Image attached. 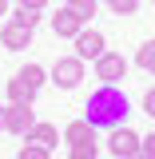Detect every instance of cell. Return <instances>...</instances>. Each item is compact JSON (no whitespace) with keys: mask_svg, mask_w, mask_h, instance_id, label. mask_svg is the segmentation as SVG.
<instances>
[{"mask_svg":"<svg viewBox=\"0 0 155 159\" xmlns=\"http://www.w3.org/2000/svg\"><path fill=\"white\" fill-rule=\"evenodd\" d=\"M127 116H131V103H127V96L119 92L116 84H99L96 92L88 96V103H84V119H88L96 131H99V127H103V131L123 127Z\"/></svg>","mask_w":155,"mask_h":159,"instance_id":"cell-1","label":"cell"},{"mask_svg":"<svg viewBox=\"0 0 155 159\" xmlns=\"http://www.w3.org/2000/svg\"><path fill=\"white\" fill-rule=\"evenodd\" d=\"M52 84H56L60 92H72L84 84V60L80 56H60L52 64Z\"/></svg>","mask_w":155,"mask_h":159,"instance_id":"cell-2","label":"cell"},{"mask_svg":"<svg viewBox=\"0 0 155 159\" xmlns=\"http://www.w3.org/2000/svg\"><path fill=\"white\" fill-rule=\"evenodd\" d=\"M139 139H143V135L131 131L127 123H123V127H112V131H107V151H112L116 159H127V155L139 151Z\"/></svg>","mask_w":155,"mask_h":159,"instance_id":"cell-3","label":"cell"},{"mask_svg":"<svg viewBox=\"0 0 155 159\" xmlns=\"http://www.w3.org/2000/svg\"><path fill=\"white\" fill-rule=\"evenodd\" d=\"M32 127H36V111H32L28 103H8V107H4V131L28 135Z\"/></svg>","mask_w":155,"mask_h":159,"instance_id":"cell-4","label":"cell"},{"mask_svg":"<svg viewBox=\"0 0 155 159\" xmlns=\"http://www.w3.org/2000/svg\"><path fill=\"white\" fill-rule=\"evenodd\" d=\"M103 52H107V40H103V32H99V28H84V32L76 36V56L84 60V64H88V60L96 64Z\"/></svg>","mask_w":155,"mask_h":159,"instance_id":"cell-5","label":"cell"},{"mask_svg":"<svg viewBox=\"0 0 155 159\" xmlns=\"http://www.w3.org/2000/svg\"><path fill=\"white\" fill-rule=\"evenodd\" d=\"M96 80L99 84H119V80H127V60L119 56V52H103L96 60Z\"/></svg>","mask_w":155,"mask_h":159,"instance_id":"cell-6","label":"cell"},{"mask_svg":"<svg viewBox=\"0 0 155 159\" xmlns=\"http://www.w3.org/2000/svg\"><path fill=\"white\" fill-rule=\"evenodd\" d=\"M84 28H88V24H84V20H80L76 12L68 8V4H64V8L56 12V16H52V32H56L60 40H76L80 32H84Z\"/></svg>","mask_w":155,"mask_h":159,"instance_id":"cell-7","label":"cell"},{"mask_svg":"<svg viewBox=\"0 0 155 159\" xmlns=\"http://www.w3.org/2000/svg\"><path fill=\"white\" fill-rule=\"evenodd\" d=\"M0 44L8 48V52H24V48H32V28H20V24H4L0 28Z\"/></svg>","mask_w":155,"mask_h":159,"instance_id":"cell-8","label":"cell"},{"mask_svg":"<svg viewBox=\"0 0 155 159\" xmlns=\"http://www.w3.org/2000/svg\"><path fill=\"white\" fill-rule=\"evenodd\" d=\"M64 143H68V147H92V143H96V127H92L88 119H72V123L64 127Z\"/></svg>","mask_w":155,"mask_h":159,"instance_id":"cell-9","label":"cell"},{"mask_svg":"<svg viewBox=\"0 0 155 159\" xmlns=\"http://www.w3.org/2000/svg\"><path fill=\"white\" fill-rule=\"evenodd\" d=\"M24 139H28V143H36V147H48V151H52V147L60 143V131H56V123H36Z\"/></svg>","mask_w":155,"mask_h":159,"instance_id":"cell-10","label":"cell"},{"mask_svg":"<svg viewBox=\"0 0 155 159\" xmlns=\"http://www.w3.org/2000/svg\"><path fill=\"white\" fill-rule=\"evenodd\" d=\"M8 103H28V107H32V103H36V88H28L20 76L8 80Z\"/></svg>","mask_w":155,"mask_h":159,"instance_id":"cell-11","label":"cell"},{"mask_svg":"<svg viewBox=\"0 0 155 159\" xmlns=\"http://www.w3.org/2000/svg\"><path fill=\"white\" fill-rule=\"evenodd\" d=\"M16 76L24 80V84H28V88H36V92H40V88H44V80H48V72H44V68H40V64H24V68H20Z\"/></svg>","mask_w":155,"mask_h":159,"instance_id":"cell-12","label":"cell"},{"mask_svg":"<svg viewBox=\"0 0 155 159\" xmlns=\"http://www.w3.org/2000/svg\"><path fill=\"white\" fill-rule=\"evenodd\" d=\"M135 64L147 72V76H155V40H147V44H139V52H135Z\"/></svg>","mask_w":155,"mask_h":159,"instance_id":"cell-13","label":"cell"},{"mask_svg":"<svg viewBox=\"0 0 155 159\" xmlns=\"http://www.w3.org/2000/svg\"><path fill=\"white\" fill-rule=\"evenodd\" d=\"M68 8H72V12H76L84 24H88V20L99 12V0H68Z\"/></svg>","mask_w":155,"mask_h":159,"instance_id":"cell-14","label":"cell"},{"mask_svg":"<svg viewBox=\"0 0 155 159\" xmlns=\"http://www.w3.org/2000/svg\"><path fill=\"white\" fill-rule=\"evenodd\" d=\"M12 24H20V28H32V32H36L40 12H36V8H20V4H16V12H12Z\"/></svg>","mask_w":155,"mask_h":159,"instance_id":"cell-15","label":"cell"},{"mask_svg":"<svg viewBox=\"0 0 155 159\" xmlns=\"http://www.w3.org/2000/svg\"><path fill=\"white\" fill-rule=\"evenodd\" d=\"M107 8H112L116 16H135V12H139V0H107Z\"/></svg>","mask_w":155,"mask_h":159,"instance_id":"cell-16","label":"cell"},{"mask_svg":"<svg viewBox=\"0 0 155 159\" xmlns=\"http://www.w3.org/2000/svg\"><path fill=\"white\" fill-rule=\"evenodd\" d=\"M16 159H52V151L48 147H36V143H24L16 151Z\"/></svg>","mask_w":155,"mask_h":159,"instance_id":"cell-17","label":"cell"},{"mask_svg":"<svg viewBox=\"0 0 155 159\" xmlns=\"http://www.w3.org/2000/svg\"><path fill=\"white\" fill-rule=\"evenodd\" d=\"M139 151H143L147 159H155V131H151V135H143V139H139Z\"/></svg>","mask_w":155,"mask_h":159,"instance_id":"cell-18","label":"cell"},{"mask_svg":"<svg viewBox=\"0 0 155 159\" xmlns=\"http://www.w3.org/2000/svg\"><path fill=\"white\" fill-rule=\"evenodd\" d=\"M72 155H76V159H96L99 147H96V143H92V147H72Z\"/></svg>","mask_w":155,"mask_h":159,"instance_id":"cell-19","label":"cell"},{"mask_svg":"<svg viewBox=\"0 0 155 159\" xmlns=\"http://www.w3.org/2000/svg\"><path fill=\"white\" fill-rule=\"evenodd\" d=\"M143 111L155 119V88H147V96H143Z\"/></svg>","mask_w":155,"mask_h":159,"instance_id":"cell-20","label":"cell"},{"mask_svg":"<svg viewBox=\"0 0 155 159\" xmlns=\"http://www.w3.org/2000/svg\"><path fill=\"white\" fill-rule=\"evenodd\" d=\"M20 8H36V12H44V8H48V0H16Z\"/></svg>","mask_w":155,"mask_h":159,"instance_id":"cell-21","label":"cell"},{"mask_svg":"<svg viewBox=\"0 0 155 159\" xmlns=\"http://www.w3.org/2000/svg\"><path fill=\"white\" fill-rule=\"evenodd\" d=\"M0 16H8V0H0Z\"/></svg>","mask_w":155,"mask_h":159,"instance_id":"cell-22","label":"cell"},{"mask_svg":"<svg viewBox=\"0 0 155 159\" xmlns=\"http://www.w3.org/2000/svg\"><path fill=\"white\" fill-rule=\"evenodd\" d=\"M4 107H8V103H0V131H4Z\"/></svg>","mask_w":155,"mask_h":159,"instance_id":"cell-23","label":"cell"},{"mask_svg":"<svg viewBox=\"0 0 155 159\" xmlns=\"http://www.w3.org/2000/svg\"><path fill=\"white\" fill-rule=\"evenodd\" d=\"M127 159H147V155H143V151H135V155H127Z\"/></svg>","mask_w":155,"mask_h":159,"instance_id":"cell-24","label":"cell"},{"mask_svg":"<svg viewBox=\"0 0 155 159\" xmlns=\"http://www.w3.org/2000/svg\"><path fill=\"white\" fill-rule=\"evenodd\" d=\"M68 159H76V155H68Z\"/></svg>","mask_w":155,"mask_h":159,"instance_id":"cell-25","label":"cell"},{"mask_svg":"<svg viewBox=\"0 0 155 159\" xmlns=\"http://www.w3.org/2000/svg\"><path fill=\"white\" fill-rule=\"evenodd\" d=\"M151 4H155V0H151Z\"/></svg>","mask_w":155,"mask_h":159,"instance_id":"cell-26","label":"cell"}]
</instances>
